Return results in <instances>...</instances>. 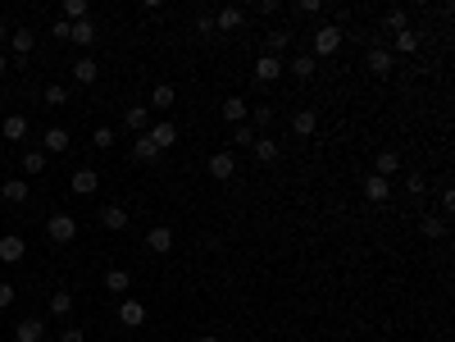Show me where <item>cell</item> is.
<instances>
[{
  "label": "cell",
  "mask_w": 455,
  "mask_h": 342,
  "mask_svg": "<svg viewBox=\"0 0 455 342\" xmlns=\"http://www.w3.org/2000/svg\"><path fill=\"white\" fill-rule=\"evenodd\" d=\"M342 42H346V37H342V28H337V23H319L315 33H310V55H315V60L337 55V51H342Z\"/></svg>",
  "instance_id": "6da1fadb"
},
{
  "label": "cell",
  "mask_w": 455,
  "mask_h": 342,
  "mask_svg": "<svg viewBox=\"0 0 455 342\" xmlns=\"http://www.w3.org/2000/svg\"><path fill=\"white\" fill-rule=\"evenodd\" d=\"M46 233H50V242H73V237H77V219H73V215H50V219H46Z\"/></svg>",
  "instance_id": "7a4b0ae2"
},
{
  "label": "cell",
  "mask_w": 455,
  "mask_h": 342,
  "mask_svg": "<svg viewBox=\"0 0 455 342\" xmlns=\"http://www.w3.org/2000/svg\"><path fill=\"white\" fill-rule=\"evenodd\" d=\"M232 174H237V155H232V151H214V155H210V178L228 183Z\"/></svg>",
  "instance_id": "3957f363"
},
{
  "label": "cell",
  "mask_w": 455,
  "mask_h": 342,
  "mask_svg": "<svg viewBox=\"0 0 455 342\" xmlns=\"http://www.w3.org/2000/svg\"><path fill=\"white\" fill-rule=\"evenodd\" d=\"M146 137L155 142V151H169V146L178 142V128H174V119H160V123H151V128H146Z\"/></svg>",
  "instance_id": "277c9868"
},
{
  "label": "cell",
  "mask_w": 455,
  "mask_h": 342,
  "mask_svg": "<svg viewBox=\"0 0 455 342\" xmlns=\"http://www.w3.org/2000/svg\"><path fill=\"white\" fill-rule=\"evenodd\" d=\"M23 255H28V242H23L19 233H5V237H0V260H5V265H19Z\"/></svg>",
  "instance_id": "5b68a950"
},
{
  "label": "cell",
  "mask_w": 455,
  "mask_h": 342,
  "mask_svg": "<svg viewBox=\"0 0 455 342\" xmlns=\"http://www.w3.org/2000/svg\"><path fill=\"white\" fill-rule=\"evenodd\" d=\"M68 42H73V46H82V51H91V46L100 42V37H96V23H91V19L68 23Z\"/></svg>",
  "instance_id": "8992f818"
},
{
  "label": "cell",
  "mask_w": 455,
  "mask_h": 342,
  "mask_svg": "<svg viewBox=\"0 0 455 342\" xmlns=\"http://www.w3.org/2000/svg\"><path fill=\"white\" fill-rule=\"evenodd\" d=\"M292 42L296 37L287 33V28H273L269 37H264V55H273V60H282V51H292Z\"/></svg>",
  "instance_id": "52a82bcc"
},
{
  "label": "cell",
  "mask_w": 455,
  "mask_h": 342,
  "mask_svg": "<svg viewBox=\"0 0 455 342\" xmlns=\"http://www.w3.org/2000/svg\"><path fill=\"white\" fill-rule=\"evenodd\" d=\"M68 142H73V137H68V128H46L41 151H46V155H64V151H68Z\"/></svg>",
  "instance_id": "ba28073f"
},
{
  "label": "cell",
  "mask_w": 455,
  "mask_h": 342,
  "mask_svg": "<svg viewBox=\"0 0 455 342\" xmlns=\"http://www.w3.org/2000/svg\"><path fill=\"white\" fill-rule=\"evenodd\" d=\"M119 320L128 324V329H141V324H146V306H141L137 297H123V306H119Z\"/></svg>",
  "instance_id": "9c48e42d"
},
{
  "label": "cell",
  "mask_w": 455,
  "mask_h": 342,
  "mask_svg": "<svg viewBox=\"0 0 455 342\" xmlns=\"http://www.w3.org/2000/svg\"><path fill=\"white\" fill-rule=\"evenodd\" d=\"M0 137H5V142H23V137H28V114H5Z\"/></svg>",
  "instance_id": "30bf717a"
},
{
  "label": "cell",
  "mask_w": 455,
  "mask_h": 342,
  "mask_svg": "<svg viewBox=\"0 0 455 342\" xmlns=\"http://www.w3.org/2000/svg\"><path fill=\"white\" fill-rule=\"evenodd\" d=\"M123 128H132V133H146V128H151V110H146V105H128V110H123Z\"/></svg>",
  "instance_id": "8fae6325"
},
{
  "label": "cell",
  "mask_w": 455,
  "mask_h": 342,
  "mask_svg": "<svg viewBox=\"0 0 455 342\" xmlns=\"http://www.w3.org/2000/svg\"><path fill=\"white\" fill-rule=\"evenodd\" d=\"M364 64H369V73H373V78H387L391 73V51H387V46H373Z\"/></svg>",
  "instance_id": "7c38bea8"
},
{
  "label": "cell",
  "mask_w": 455,
  "mask_h": 342,
  "mask_svg": "<svg viewBox=\"0 0 455 342\" xmlns=\"http://www.w3.org/2000/svg\"><path fill=\"white\" fill-rule=\"evenodd\" d=\"M146 246H151L155 255H169V251H174V228H164V224L151 228V233H146Z\"/></svg>",
  "instance_id": "4fadbf2b"
},
{
  "label": "cell",
  "mask_w": 455,
  "mask_h": 342,
  "mask_svg": "<svg viewBox=\"0 0 455 342\" xmlns=\"http://www.w3.org/2000/svg\"><path fill=\"white\" fill-rule=\"evenodd\" d=\"M373 174L391 183V178L401 174V155H396V151H378V160H373Z\"/></svg>",
  "instance_id": "5bb4252c"
},
{
  "label": "cell",
  "mask_w": 455,
  "mask_h": 342,
  "mask_svg": "<svg viewBox=\"0 0 455 342\" xmlns=\"http://www.w3.org/2000/svg\"><path fill=\"white\" fill-rule=\"evenodd\" d=\"M68 188L77 192V197H91V192L100 188V178H96V169H77L73 178H68Z\"/></svg>",
  "instance_id": "9a60e30c"
},
{
  "label": "cell",
  "mask_w": 455,
  "mask_h": 342,
  "mask_svg": "<svg viewBox=\"0 0 455 342\" xmlns=\"http://www.w3.org/2000/svg\"><path fill=\"white\" fill-rule=\"evenodd\" d=\"M0 197L10 201V206H28V183L23 178H5L0 183Z\"/></svg>",
  "instance_id": "2e32d148"
},
{
  "label": "cell",
  "mask_w": 455,
  "mask_h": 342,
  "mask_svg": "<svg viewBox=\"0 0 455 342\" xmlns=\"http://www.w3.org/2000/svg\"><path fill=\"white\" fill-rule=\"evenodd\" d=\"M241 19H246V14H241L237 5H228V10H219V14H214V33H237Z\"/></svg>",
  "instance_id": "e0dca14e"
},
{
  "label": "cell",
  "mask_w": 455,
  "mask_h": 342,
  "mask_svg": "<svg viewBox=\"0 0 455 342\" xmlns=\"http://www.w3.org/2000/svg\"><path fill=\"white\" fill-rule=\"evenodd\" d=\"M250 151H255V160H260V165H273V160L282 155V142H273V137H255V146H250Z\"/></svg>",
  "instance_id": "ac0fdd59"
},
{
  "label": "cell",
  "mask_w": 455,
  "mask_h": 342,
  "mask_svg": "<svg viewBox=\"0 0 455 342\" xmlns=\"http://www.w3.org/2000/svg\"><path fill=\"white\" fill-rule=\"evenodd\" d=\"M96 78H100V64H96L91 55H82V60L73 64V82H82V87H91Z\"/></svg>",
  "instance_id": "d6986e66"
},
{
  "label": "cell",
  "mask_w": 455,
  "mask_h": 342,
  "mask_svg": "<svg viewBox=\"0 0 455 342\" xmlns=\"http://www.w3.org/2000/svg\"><path fill=\"white\" fill-rule=\"evenodd\" d=\"M315 69H319V60L310 55V51H305V55H296L292 64L282 69V73H292V78H301V82H305V78H315Z\"/></svg>",
  "instance_id": "ffe728a7"
},
{
  "label": "cell",
  "mask_w": 455,
  "mask_h": 342,
  "mask_svg": "<svg viewBox=\"0 0 455 342\" xmlns=\"http://www.w3.org/2000/svg\"><path fill=\"white\" fill-rule=\"evenodd\" d=\"M46 338V324L41 320H23L14 324V342H41Z\"/></svg>",
  "instance_id": "44dd1931"
},
{
  "label": "cell",
  "mask_w": 455,
  "mask_h": 342,
  "mask_svg": "<svg viewBox=\"0 0 455 342\" xmlns=\"http://www.w3.org/2000/svg\"><path fill=\"white\" fill-rule=\"evenodd\" d=\"M255 78H260V82H278V78H282V60L260 55V60H255Z\"/></svg>",
  "instance_id": "7402d4cb"
},
{
  "label": "cell",
  "mask_w": 455,
  "mask_h": 342,
  "mask_svg": "<svg viewBox=\"0 0 455 342\" xmlns=\"http://www.w3.org/2000/svg\"><path fill=\"white\" fill-rule=\"evenodd\" d=\"M100 224H105L109 233H123V228H128V210H123V206H105V210H100Z\"/></svg>",
  "instance_id": "603a6c76"
},
{
  "label": "cell",
  "mask_w": 455,
  "mask_h": 342,
  "mask_svg": "<svg viewBox=\"0 0 455 342\" xmlns=\"http://www.w3.org/2000/svg\"><path fill=\"white\" fill-rule=\"evenodd\" d=\"M364 197L378 206V201L391 197V183H387V178H378V174H369V178H364Z\"/></svg>",
  "instance_id": "cb8c5ba5"
},
{
  "label": "cell",
  "mask_w": 455,
  "mask_h": 342,
  "mask_svg": "<svg viewBox=\"0 0 455 342\" xmlns=\"http://www.w3.org/2000/svg\"><path fill=\"white\" fill-rule=\"evenodd\" d=\"M315 128H319V114H315V110H296V114H292V133H296V137H310Z\"/></svg>",
  "instance_id": "d4e9b609"
},
{
  "label": "cell",
  "mask_w": 455,
  "mask_h": 342,
  "mask_svg": "<svg viewBox=\"0 0 455 342\" xmlns=\"http://www.w3.org/2000/svg\"><path fill=\"white\" fill-rule=\"evenodd\" d=\"M32 46H37V37H32V28H19V33H10V51H14V55H28V51H32Z\"/></svg>",
  "instance_id": "484cf974"
},
{
  "label": "cell",
  "mask_w": 455,
  "mask_h": 342,
  "mask_svg": "<svg viewBox=\"0 0 455 342\" xmlns=\"http://www.w3.org/2000/svg\"><path fill=\"white\" fill-rule=\"evenodd\" d=\"M174 100H178L174 82H160V87L151 91V105H155V110H174Z\"/></svg>",
  "instance_id": "4316f807"
},
{
  "label": "cell",
  "mask_w": 455,
  "mask_h": 342,
  "mask_svg": "<svg viewBox=\"0 0 455 342\" xmlns=\"http://www.w3.org/2000/svg\"><path fill=\"white\" fill-rule=\"evenodd\" d=\"M223 119L232 123V128H237V123H246V100H241V96H228V100H223Z\"/></svg>",
  "instance_id": "83f0119b"
},
{
  "label": "cell",
  "mask_w": 455,
  "mask_h": 342,
  "mask_svg": "<svg viewBox=\"0 0 455 342\" xmlns=\"http://www.w3.org/2000/svg\"><path fill=\"white\" fill-rule=\"evenodd\" d=\"M128 287H132V274H128V269H109V274H105V292H119V297H123Z\"/></svg>",
  "instance_id": "f1b7e54d"
},
{
  "label": "cell",
  "mask_w": 455,
  "mask_h": 342,
  "mask_svg": "<svg viewBox=\"0 0 455 342\" xmlns=\"http://www.w3.org/2000/svg\"><path fill=\"white\" fill-rule=\"evenodd\" d=\"M132 160H146V165H151V160H160V151H155V142H151L146 133L132 142Z\"/></svg>",
  "instance_id": "f546056e"
},
{
  "label": "cell",
  "mask_w": 455,
  "mask_h": 342,
  "mask_svg": "<svg viewBox=\"0 0 455 342\" xmlns=\"http://www.w3.org/2000/svg\"><path fill=\"white\" fill-rule=\"evenodd\" d=\"M273 119H278V114H273V105H255V110H250V128H255V133H260V128H273Z\"/></svg>",
  "instance_id": "4dcf8cb0"
},
{
  "label": "cell",
  "mask_w": 455,
  "mask_h": 342,
  "mask_svg": "<svg viewBox=\"0 0 455 342\" xmlns=\"http://www.w3.org/2000/svg\"><path fill=\"white\" fill-rule=\"evenodd\" d=\"M396 51H401V55H414V51H419V33H414V28H405V33H396Z\"/></svg>",
  "instance_id": "1f68e13d"
},
{
  "label": "cell",
  "mask_w": 455,
  "mask_h": 342,
  "mask_svg": "<svg viewBox=\"0 0 455 342\" xmlns=\"http://www.w3.org/2000/svg\"><path fill=\"white\" fill-rule=\"evenodd\" d=\"M41 169H46V151H23V174H41Z\"/></svg>",
  "instance_id": "d6a6232c"
},
{
  "label": "cell",
  "mask_w": 455,
  "mask_h": 342,
  "mask_svg": "<svg viewBox=\"0 0 455 342\" xmlns=\"http://www.w3.org/2000/svg\"><path fill=\"white\" fill-rule=\"evenodd\" d=\"M87 19V0H64V23H82Z\"/></svg>",
  "instance_id": "836d02e7"
},
{
  "label": "cell",
  "mask_w": 455,
  "mask_h": 342,
  "mask_svg": "<svg viewBox=\"0 0 455 342\" xmlns=\"http://www.w3.org/2000/svg\"><path fill=\"white\" fill-rule=\"evenodd\" d=\"M382 28H387V33H405V28H410V19H405V10H387Z\"/></svg>",
  "instance_id": "e575fe53"
},
{
  "label": "cell",
  "mask_w": 455,
  "mask_h": 342,
  "mask_svg": "<svg viewBox=\"0 0 455 342\" xmlns=\"http://www.w3.org/2000/svg\"><path fill=\"white\" fill-rule=\"evenodd\" d=\"M73 310V292H50V315H68Z\"/></svg>",
  "instance_id": "d590c367"
},
{
  "label": "cell",
  "mask_w": 455,
  "mask_h": 342,
  "mask_svg": "<svg viewBox=\"0 0 455 342\" xmlns=\"http://www.w3.org/2000/svg\"><path fill=\"white\" fill-rule=\"evenodd\" d=\"M255 128H250V123H237V128H232V146H255Z\"/></svg>",
  "instance_id": "8d00e7d4"
},
{
  "label": "cell",
  "mask_w": 455,
  "mask_h": 342,
  "mask_svg": "<svg viewBox=\"0 0 455 342\" xmlns=\"http://www.w3.org/2000/svg\"><path fill=\"white\" fill-rule=\"evenodd\" d=\"M423 237H446V219H419Z\"/></svg>",
  "instance_id": "74e56055"
},
{
  "label": "cell",
  "mask_w": 455,
  "mask_h": 342,
  "mask_svg": "<svg viewBox=\"0 0 455 342\" xmlns=\"http://www.w3.org/2000/svg\"><path fill=\"white\" fill-rule=\"evenodd\" d=\"M64 100H68L64 82H50V87H46V105H64Z\"/></svg>",
  "instance_id": "f35d334b"
},
{
  "label": "cell",
  "mask_w": 455,
  "mask_h": 342,
  "mask_svg": "<svg viewBox=\"0 0 455 342\" xmlns=\"http://www.w3.org/2000/svg\"><path fill=\"white\" fill-rule=\"evenodd\" d=\"M91 146H100V151H105V146H114V128H109V123H100L96 133H91Z\"/></svg>",
  "instance_id": "ab89813d"
},
{
  "label": "cell",
  "mask_w": 455,
  "mask_h": 342,
  "mask_svg": "<svg viewBox=\"0 0 455 342\" xmlns=\"http://www.w3.org/2000/svg\"><path fill=\"white\" fill-rule=\"evenodd\" d=\"M423 188H428L423 174H405V192H410V197H423Z\"/></svg>",
  "instance_id": "60d3db41"
},
{
  "label": "cell",
  "mask_w": 455,
  "mask_h": 342,
  "mask_svg": "<svg viewBox=\"0 0 455 342\" xmlns=\"http://www.w3.org/2000/svg\"><path fill=\"white\" fill-rule=\"evenodd\" d=\"M14 297H19V292H14V283H5V278H0V310H10Z\"/></svg>",
  "instance_id": "b9f144b4"
},
{
  "label": "cell",
  "mask_w": 455,
  "mask_h": 342,
  "mask_svg": "<svg viewBox=\"0 0 455 342\" xmlns=\"http://www.w3.org/2000/svg\"><path fill=\"white\" fill-rule=\"evenodd\" d=\"M196 33H201V37H214V14H201V19H196Z\"/></svg>",
  "instance_id": "7bdbcfd3"
},
{
  "label": "cell",
  "mask_w": 455,
  "mask_h": 342,
  "mask_svg": "<svg viewBox=\"0 0 455 342\" xmlns=\"http://www.w3.org/2000/svg\"><path fill=\"white\" fill-rule=\"evenodd\" d=\"M59 342H87V333H82V329H64V333H59Z\"/></svg>",
  "instance_id": "ee69618b"
},
{
  "label": "cell",
  "mask_w": 455,
  "mask_h": 342,
  "mask_svg": "<svg viewBox=\"0 0 455 342\" xmlns=\"http://www.w3.org/2000/svg\"><path fill=\"white\" fill-rule=\"evenodd\" d=\"M296 10H301V14H324V5H319V0H301Z\"/></svg>",
  "instance_id": "f6af8a7d"
},
{
  "label": "cell",
  "mask_w": 455,
  "mask_h": 342,
  "mask_svg": "<svg viewBox=\"0 0 455 342\" xmlns=\"http://www.w3.org/2000/svg\"><path fill=\"white\" fill-rule=\"evenodd\" d=\"M50 37H59V42H68V23H64V19H55V28H50Z\"/></svg>",
  "instance_id": "bcb514c9"
},
{
  "label": "cell",
  "mask_w": 455,
  "mask_h": 342,
  "mask_svg": "<svg viewBox=\"0 0 455 342\" xmlns=\"http://www.w3.org/2000/svg\"><path fill=\"white\" fill-rule=\"evenodd\" d=\"M10 42V28H5V19H0V46Z\"/></svg>",
  "instance_id": "7dc6e473"
},
{
  "label": "cell",
  "mask_w": 455,
  "mask_h": 342,
  "mask_svg": "<svg viewBox=\"0 0 455 342\" xmlns=\"http://www.w3.org/2000/svg\"><path fill=\"white\" fill-rule=\"evenodd\" d=\"M5 69H10V55H5V51H0V73H5Z\"/></svg>",
  "instance_id": "c3c4849f"
},
{
  "label": "cell",
  "mask_w": 455,
  "mask_h": 342,
  "mask_svg": "<svg viewBox=\"0 0 455 342\" xmlns=\"http://www.w3.org/2000/svg\"><path fill=\"white\" fill-rule=\"evenodd\" d=\"M196 342H219V338H214V333H205V338H196Z\"/></svg>",
  "instance_id": "681fc988"
},
{
  "label": "cell",
  "mask_w": 455,
  "mask_h": 342,
  "mask_svg": "<svg viewBox=\"0 0 455 342\" xmlns=\"http://www.w3.org/2000/svg\"><path fill=\"white\" fill-rule=\"evenodd\" d=\"M41 342H50V338H41Z\"/></svg>",
  "instance_id": "f907efd6"
}]
</instances>
